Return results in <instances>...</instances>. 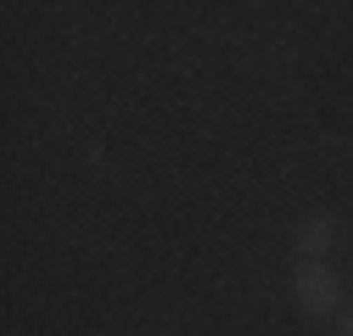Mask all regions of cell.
Here are the masks:
<instances>
[{
	"label": "cell",
	"mask_w": 353,
	"mask_h": 336,
	"mask_svg": "<svg viewBox=\"0 0 353 336\" xmlns=\"http://www.w3.org/2000/svg\"><path fill=\"white\" fill-rule=\"evenodd\" d=\"M292 297H297V308H303L308 319H331L336 303H342V286H336V275H331L325 264H297Z\"/></svg>",
	"instance_id": "1"
},
{
	"label": "cell",
	"mask_w": 353,
	"mask_h": 336,
	"mask_svg": "<svg viewBox=\"0 0 353 336\" xmlns=\"http://www.w3.org/2000/svg\"><path fill=\"white\" fill-rule=\"evenodd\" d=\"M331 241H336V219H331V213H308V219H297V252H303V264L325 258Z\"/></svg>",
	"instance_id": "2"
},
{
	"label": "cell",
	"mask_w": 353,
	"mask_h": 336,
	"mask_svg": "<svg viewBox=\"0 0 353 336\" xmlns=\"http://www.w3.org/2000/svg\"><path fill=\"white\" fill-rule=\"evenodd\" d=\"M336 336H353V314H347V319H342V330H336Z\"/></svg>",
	"instance_id": "3"
}]
</instances>
